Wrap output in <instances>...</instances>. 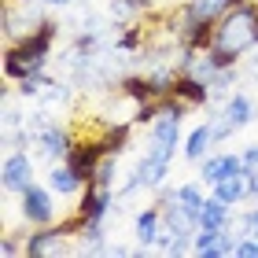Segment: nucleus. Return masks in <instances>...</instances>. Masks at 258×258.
<instances>
[{"instance_id": "13", "label": "nucleus", "mask_w": 258, "mask_h": 258, "mask_svg": "<svg viewBox=\"0 0 258 258\" xmlns=\"http://www.w3.org/2000/svg\"><path fill=\"white\" fill-rule=\"evenodd\" d=\"M214 196L218 199H225V203L232 207V203H243L247 199V173H229V177H221L218 184H214Z\"/></svg>"}, {"instance_id": "4", "label": "nucleus", "mask_w": 258, "mask_h": 258, "mask_svg": "<svg viewBox=\"0 0 258 258\" xmlns=\"http://www.w3.org/2000/svg\"><path fill=\"white\" fill-rule=\"evenodd\" d=\"M19 196H22L19 210H22V218H26V221H33V225H48V221L55 218V203H52V196L44 188L30 184V188H22Z\"/></svg>"}, {"instance_id": "23", "label": "nucleus", "mask_w": 258, "mask_h": 258, "mask_svg": "<svg viewBox=\"0 0 258 258\" xmlns=\"http://www.w3.org/2000/svg\"><path fill=\"white\" fill-rule=\"evenodd\" d=\"M122 4H125L129 11H148L151 4H155V0H122Z\"/></svg>"}, {"instance_id": "25", "label": "nucleus", "mask_w": 258, "mask_h": 258, "mask_svg": "<svg viewBox=\"0 0 258 258\" xmlns=\"http://www.w3.org/2000/svg\"><path fill=\"white\" fill-rule=\"evenodd\" d=\"M26 4H55V8H67V4H74V0H26Z\"/></svg>"}, {"instance_id": "19", "label": "nucleus", "mask_w": 258, "mask_h": 258, "mask_svg": "<svg viewBox=\"0 0 258 258\" xmlns=\"http://www.w3.org/2000/svg\"><path fill=\"white\" fill-rule=\"evenodd\" d=\"M232 81H236V70H232V67H221L218 74L210 78V96H225Z\"/></svg>"}, {"instance_id": "6", "label": "nucleus", "mask_w": 258, "mask_h": 258, "mask_svg": "<svg viewBox=\"0 0 258 258\" xmlns=\"http://www.w3.org/2000/svg\"><path fill=\"white\" fill-rule=\"evenodd\" d=\"M37 144V151H41V159H48V162H67V155H70V133L67 129H59V125H48L44 133L33 140Z\"/></svg>"}, {"instance_id": "2", "label": "nucleus", "mask_w": 258, "mask_h": 258, "mask_svg": "<svg viewBox=\"0 0 258 258\" xmlns=\"http://www.w3.org/2000/svg\"><path fill=\"white\" fill-rule=\"evenodd\" d=\"M55 33H59V26H55V22H44L41 33H33V37L19 41L15 48L4 55V74L15 78V81L30 78V74H41V67H44V59H48V52H52Z\"/></svg>"}, {"instance_id": "15", "label": "nucleus", "mask_w": 258, "mask_h": 258, "mask_svg": "<svg viewBox=\"0 0 258 258\" xmlns=\"http://www.w3.org/2000/svg\"><path fill=\"white\" fill-rule=\"evenodd\" d=\"M199 225H210V229H225L229 225V203L218 196L203 199V207H199Z\"/></svg>"}, {"instance_id": "24", "label": "nucleus", "mask_w": 258, "mask_h": 258, "mask_svg": "<svg viewBox=\"0 0 258 258\" xmlns=\"http://www.w3.org/2000/svg\"><path fill=\"white\" fill-rule=\"evenodd\" d=\"M0 254H4V258H11V254H19V243L11 240V236H8L4 243H0Z\"/></svg>"}, {"instance_id": "8", "label": "nucleus", "mask_w": 258, "mask_h": 258, "mask_svg": "<svg viewBox=\"0 0 258 258\" xmlns=\"http://www.w3.org/2000/svg\"><path fill=\"white\" fill-rule=\"evenodd\" d=\"M243 170V159L240 155H210L203 159V170H199V177L207 184H218L221 177H229V173H240Z\"/></svg>"}, {"instance_id": "18", "label": "nucleus", "mask_w": 258, "mask_h": 258, "mask_svg": "<svg viewBox=\"0 0 258 258\" xmlns=\"http://www.w3.org/2000/svg\"><path fill=\"white\" fill-rule=\"evenodd\" d=\"M114 177H118V159H114L111 151H107V155L100 159L96 173H92V181H96V184H107V188H114Z\"/></svg>"}, {"instance_id": "7", "label": "nucleus", "mask_w": 258, "mask_h": 258, "mask_svg": "<svg viewBox=\"0 0 258 258\" xmlns=\"http://www.w3.org/2000/svg\"><path fill=\"white\" fill-rule=\"evenodd\" d=\"M67 243H63V232L59 229H44V232H33V236L26 240V254L30 258H55L63 254Z\"/></svg>"}, {"instance_id": "14", "label": "nucleus", "mask_w": 258, "mask_h": 258, "mask_svg": "<svg viewBox=\"0 0 258 258\" xmlns=\"http://www.w3.org/2000/svg\"><path fill=\"white\" fill-rule=\"evenodd\" d=\"M162 232V210L159 207H148L144 214L137 218V240H140V251L148 247V243H155Z\"/></svg>"}, {"instance_id": "10", "label": "nucleus", "mask_w": 258, "mask_h": 258, "mask_svg": "<svg viewBox=\"0 0 258 258\" xmlns=\"http://www.w3.org/2000/svg\"><path fill=\"white\" fill-rule=\"evenodd\" d=\"M173 96H177L184 107H199V103L210 100V85L207 81H196V78H177V85H173Z\"/></svg>"}, {"instance_id": "1", "label": "nucleus", "mask_w": 258, "mask_h": 258, "mask_svg": "<svg viewBox=\"0 0 258 258\" xmlns=\"http://www.w3.org/2000/svg\"><path fill=\"white\" fill-rule=\"evenodd\" d=\"M254 44H258V8L254 4H236L221 15V26L214 30L210 52L221 59V67H232Z\"/></svg>"}, {"instance_id": "5", "label": "nucleus", "mask_w": 258, "mask_h": 258, "mask_svg": "<svg viewBox=\"0 0 258 258\" xmlns=\"http://www.w3.org/2000/svg\"><path fill=\"white\" fill-rule=\"evenodd\" d=\"M4 192H22L33 184V159L26 155V151H11V155L4 159Z\"/></svg>"}, {"instance_id": "16", "label": "nucleus", "mask_w": 258, "mask_h": 258, "mask_svg": "<svg viewBox=\"0 0 258 258\" xmlns=\"http://www.w3.org/2000/svg\"><path fill=\"white\" fill-rule=\"evenodd\" d=\"M214 144V129H210V122H203L199 129H192V137H188V144H184V159H192L199 162L207 155V148Z\"/></svg>"}, {"instance_id": "11", "label": "nucleus", "mask_w": 258, "mask_h": 258, "mask_svg": "<svg viewBox=\"0 0 258 258\" xmlns=\"http://www.w3.org/2000/svg\"><path fill=\"white\" fill-rule=\"evenodd\" d=\"M48 184H52V192H59V196H74L81 188V177H78V170L70 166V162H52Z\"/></svg>"}, {"instance_id": "9", "label": "nucleus", "mask_w": 258, "mask_h": 258, "mask_svg": "<svg viewBox=\"0 0 258 258\" xmlns=\"http://www.w3.org/2000/svg\"><path fill=\"white\" fill-rule=\"evenodd\" d=\"M166 173H170V159H159V155H148L144 151V159L137 166V184L140 188H159L166 181Z\"/></svg>"}, {"instance_id": "21", "label": "nucleus", "mask_w": 258, "mask_h": 258, "mask_svg": "<svg viewBox=\"0 0 258 258\" xmlns=\"http://www.w3.org/2000/svg\"><path fill=\"white\" fill-rule=\"evenodd\" d=\"M240 159H243V173H258V144H251Z\"/></svg>"}, {"instance_id": "12", "label": "nucleus", "mask_w": 258, "mask_h": 258, "mask_svg": "<svg viewBox=\"0 0 258 258\" xmlns=\"http://www.w3.org/2000/svg\"><path fill=\"white\" fill-rule=\"evenodd\" d=\"M236 4H243V0H188V15L192 19H199V22H214V19H221L229 8H236Z\"/></svg>"}, {"instance_id": "22", "label": "nucleus", "mask_w": 258, "mask_h": 258, "mask_svg": "<svg viewBox=\"0 0 258 258\" xmlns=\"http://www.w3.org/2000/svg\"><path fill=\"white\" fill-rule=\"evenodd\" d=\"M236 254H240V258H258V236H251V240L236 243Z\"/></svg>"}, {"instance_id": "17", "label": "nucleus", "mask_w": 258, "mask_h": 258, "mask_svg": "<svg viewBox=\"0 0 258 258\" xmlns=\"http://www.w3.org/2000/svg\"><path fill=\"white\" fill-rule=\"evenodd\" d=\"M225 111H229V118L236 122V129L254 122V103H251V96H243V92H232L229 103H225Z\"/></svg>"}, {"instance_id": "3", "label": "nucleus", "mask_w": 258, "mask_h": 258, "mask_svg": "<svg viewBox=\"0 0 258 258\" xmlns=\"http://www.w3.org/2000/svg\"><path fill=\"white\" fill-rule=\"evenodd\" d=\"M44 22H48V19H44L41 11H30L26 0H22V11L19 8L4 11V37L8 41H26V37H33V33H41Z\"/></svg>"}, {"instance_id": "20", "label": "nucleus", "mask_w": 258, "mask_h": 258, "mask_svg": "<svg viewBox=\"0 0 258 258\" xmlns=\"http://www.w3.org/2000/svg\"><path fill=\"white\" fill-rule=\"evenodd\" d=\"M177 203H184L188 210L199 214V207H203V192H199V184H181V188H177Z\"/></svg>"}]
</instances>
